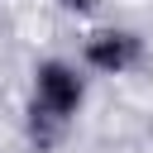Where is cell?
I'll return each mask as SVG.
<instances>
[{
  "mask_svg": "<svg viewBox=\"0 0 153 153\" xmlns=\"http://www.w3.org/2000/svg\"><path fill=\"white\" fill-rule=\"evenodd\" d=\"M91 72L72 57H43L29 76V134L33 143H53L86 110Z\"/></svg>",
  "mask_w": 153,
  "mask_h": 153,
  "instance_id": "obj_1",
  "label": "cell"
},
{
  "mask_svg": "<svg viewBox=\"0 0 153 153\" xmlns=\"http://www.w3.org/2000/svg\"><path fill=\"white\" fill-rule=\"evenodd\" d=\"M96 5H100V0H62V10H67V14H91Z\"/></svg>",
  "mask_w": 153,
  "mask_h": 153,
  "instance_id": "obj_3",
  "label": "cell"
},
{
  "mask_svg": "<svg viewBox=\"0 0 153 153\" xmlns=\"http://www.w3.org/2000/svg\"><path fill=\"white\" fill-rule=\"evenodd\" d=\"M139 57H143V38L134 29H120V24L91 29L81 43V67L96 76H124L139 67Z\"/></svg>",
  "mask_w": 153,
  "mask_h": 153,
  "instance_id": "obj_2",
  "label": "cell"
}]
</instances>
